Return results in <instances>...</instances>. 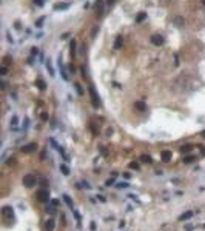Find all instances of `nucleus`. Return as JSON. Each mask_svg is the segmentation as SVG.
Listing matches in <instances>:
<instances>
[{
  "mask_svg": "<svg viewBox=\"0 0 205 231\" xmlns=\"http://www.w3.org/2000/svg\"><path fill=\"white\" fill-rule=\"evenodd\" d=\"M203 228H205V225H203Z\"/></svg>",
  "mask_w": 205,
  "mask_h": 231,
  "instance_id": "obj_43",
  "label": "nucleus"
},
{
  "mask_svg": "<svg viewBox=\"0 0 205 231\" xmlns=\"http://www.w3.org/2000/svg\"><path fill=\"white\" fill-rule=\"evenodd\" d=\"M106 185H108V187H110V185H114V177L108 179V180H106Z\"/></svg>",
  "mask_w": 205,
  "mask_h": 231,
  "instance_id": "obj_32",
  "label": "nucleus"
},
{
  "mask_svg": "<svg viewBox=\"0 0 205 231\" xmlns=\"http://www.w3.org/2000/svg\"><path fill=\"white\" fill-rule=\"evenodd\" d=\"M142 160H143V162H151V157L145 154V156H142Z\"/></svg>",
  "mask_w": 205,
  "mask_h": 231,
  "instance_id": "obj_31",
  "label": "nucleus"
},
{
  "mask_svg": "<svg viewBox=\"0 0 205 231\" xmlns=\"http://www.w3.org/2000/svg\"><path fill=\"white\" fill-rule=\"evenodd\" d=\"M35 148H37V145H35V143H29L28 147H23V148H22V151H23V153H32Z\"/></svg>",
  "mask_w": 205,
  "mask_h": 231,
  "instance_id": "obj_11",
  "label": "nucleus"
},
{
  "mask_svg": "<svg viewBox=\"0 0 205 231\" xmlns=\"http://www.w3.org/2000/svg\"><path fill=\"white\" fill-rule=\"evenodd\" d=\"M40 200H42V202H45V200H48V196H46V191L45 190H42V191H40Z\"/></svg>",
  "mask_w": 205,
  "mask_h": 231,
  "instance_id": "obj_23",
  "label": "nucleus"
},
{
  "mask_svg": "<svg viewBox=\"0 0 205 231\" xmlns=\"http://www.w3.org/2000/svg\"><path fill=\"white\" fill-rule=\"evenodd\" d=\"M74 88L77 89V94H79V96L83 94V91H82V88H80V85H79V83H74Z\"/></svg>",
  "mask_w": 205,
  "mask_h": 231,
  "instance_id": "obj_24",
  "label": "nucleus"
},
{
  "mask_svg": "<svg viewBox=\"0 0 205 231\" xmlns=\"http://www.w3.org/2000/svg\"><path fill=\"white\" fill-rule=\"evenodd\" d=\"M202 3H203V6H205V0H202Z\"/></svg>",
  "mask_w": 205,
  "mask_h": 231,
  "instance_id": "obj_41",
  "label": "nucleus"
},
{
  "mask_svg": "<svg viewBox=\"0 0 205 231\" xmlns=\"http://www.w3.org/2000/svg\"><path fill=\"white\" fill-rule=\"evenodd\" d=\"M46 69H48V72H50L51 77L56 76V71H54V68H53V65H51V60H46Z\"/></svg>",
  "mask_w": 205,
  "mask_h": 231,
  "instance_id": "obj_13",
  "label": "nucleus"
},
{
  "mask_svg": "<svg viewBox=\"0 0 205 231\" xmlns=\"http://www.w3.org/2000/svg\"><path fill=\"white\" fill-rule=\"evenodd\" d=\"M59 68H60V76H62V79H63L65 82H68V80H69V77H68L66 68H65V65H63L62 62H59Z\"/></svg>",
  "mask_w": 205,
  "mask_h": 231,
  "instance_id": "obj_5",
  "label": "nucleus"
},
{
  "mask_svg": "<svg viewBox=\"0 0 205 231\" xmlns=\"http://www.w3.org/2000/svg\"><path fill=\"white\" fill-rule=\"evenodd\" d=\"M34 3L39 5V6H42V5H43V0H34Z\"/></svg>",
  "mask_w": 205,
  "mask_h": 231,
  "instance_id": "obj_35",
  "label": "nucleus"
},
{
  "mask_svg": "<svg viewBox=\"0 0 205 231\" xmlns=\"http://www.w3.org/2000/svg\"><path fill=\"white\" fill-rule=\"evenodd\" d=\"M60 171H62L65 176H69V168H68L66 165H62V163H60Z\"/></svg>",
  "mask_w": 205,
  "mask_h": 231,
  "instance_id": "obj_19",
  "label": "nucleus"
},
{
  "mask_svg": "<svg viewBox=\"0 0 205 231\" xmlns=\"http://www.w3.org/2000/svg\"><path fill=\"white\" fill-rule=\"evenodd\" d=\"M54 226H56L54 219H48L46 223H45V231H54Z\"/></svg>",
  "mask_w": 205,
  "mask_h": 231,
  "instance_id": "obj_7",
  "label": "nucleus"
},
{
  "mask_svg": "<svg viewBox=\"0 0 205 231\" xmlns=\"http://www.w3.org/2000/svg\"><path fill=\"white\" fill-rule=\"evenodd\" d=\"M62 197H63V200H65V203H66V205H68V206H69L71 210H74V202L71 200V197H69L68 194H63Z\"/></svg>",
  "mask_w": 205,
  "mask_h": 231,
  "instance_id": "obj_10",
  "label": "nucleus"
},
{
  "mask_svg": "<svg viewBox=\"0 0 205 231\" xmlns=\"http://www.w3.org/2000/svg\"><path fill=\"white\" fill-rule=\"evenodd\" d=\"M42 35H43V32H37V34H35V37H37V39H40Z\"/></svg>",
  "mask_w": 205,
  "mask_h": 231,
  "instance_id": "obj_40",
  "label": "nucleus"
},
{
  "mask_svg": "<svg viewBox=\"0 0 205 231\" xmlns=\"http://www.w3.org/2000/svg\"><path fill=\"white\" fill-rule=\"evenodd\" d=\"M82 182H83V183H82V187H85V188H88V190L91 188V185H90V183H87L85 180H82Z\"/></svg>",
  "mask_w": 205,
  "mask_h": 231,
  "instance_id": "obj_33",
  "label": "nucleus"
},
{
  "mask_svg": "<svg viewBox=\"0 0 205 231\" xmlns=\"http://www.w3.org/2000/svg\"><path fill=\"white\" fill-rule=\"evenodd\" d=\"M35 182H37V179H35L32 174H26V176L23 177V185H25V187H28V188L34 187V185H35Z\"/></svg>",
  "mask_w": 205,
  "mask_h": 231,
  "instance_id": "obj_3",
  "label": "nucleus"
},
{
  "mask_svg": "<svg viewBox=\"0 0 205 231\" xmlns=\"http://www.w3.org/2000/svg\"><path fill=\"white\" fill-rule=\"evenodd\" d=\"M69 46H71V56H73V57H76V50H77V45H76V40H71V43H69Z\"/></svg>",
  "mask_w": 205,
  "mask_h": 231,
  "instance_id": "obj_17",
  "label": "nucleus"
},
{
  "mask_svg": "<svg viewBox=\"0 0 205 231\" xmlns=\"http://www.w3.org/2000/svg\"><path fill=\"white\" fill-rule=\"evenodd\" d=\"M190 150H191V147H182V153H187Z\"/></svg>",
  "mask_w": 205,
  "mask_h": 231,
  "instance_id": "obj_37",
  "label": "nucleus"
},
{
  "mask_svg": "<svg viewBox=\"0 0 205 231\" xmlns=\"http://www.w3.org/2000/svg\"><path fill=\"white\" fill-rule=\"evenodd\" d=\"M73 214H74V216H76V220H77V225H79V226H80V220H82V217H80V214H79V211H77V210H76V208H74V210H73Z\"/></svg>",
  "mask_w": 205,
  "mask_h": 231,
  "instance_id": "obj_20",
  "label": "nucleus"
},
{
  "mask_svg": "<svg viewBox=\"0 0 205 231\" xmlns=\"http://www.w3.org/2000/svg\"><path fill=\"white\" fill-rule=\"evenodd\" d=\"M193 160H194V157H193V156H188L187 159H184V162H185V163H190V162H193Z\"/></svg>",
  "mask_w": 205,
  "mask_h": 231,
  "instance_id": "obj_29",
  "label": "nucleus"
},
{
  "mask_svg": "<svg viewBox=\"0 0 205 231\" xmlns=\"http://www.w3.org/2000/svg\"><path fill=\"white\" fill-rule=\"evenodd\" d=\"M2 214H3L5 219H14V211H13L11 206H3L2 208Z\"/></svg>",
  "mask_w": 205,
  "mask_h": 231,
  "instance_id": "obj_4",
  "label": "nucleus"
},
{
  "mask_svg": "<svg viewBox=\"0 0 205 231\" xmlns=\"http://www.w3.org/2000/svg\"><path fill=\"white\" fill-rule=\"evenodd\" d=\"M6 40L11 43V45H14V39L11 37V34H9V31H6Z\"/></svg>",
  "mask_w": 205,
  "mask_h": 231,
  "instance_id": "obj_25",
  "label": "nucleus"
},
{
  "mask_svg": "<svg viewBox=\"0 0 205 231\" xmlns=\"http://www.w3.org/2000/svg\"><path fill=\"white\" fill-rule=\"evenodd\" d=\"M130 166H131V168H136V169H139V165H137V163H134V162H133V163H130Z\"/></svg>",
  "mask_w": 205,
  "mask_h": 231,
  "instance_id": "obj_38",
  "label": "nucleus"
},
{
  "mask_svg": "<svg viewBox=\"0 0 205 231\" xmlns=\"http://www.w3.org/2000/svg\"><path fill=\"white\" fill-rule=\"evenodd\" d=\"M150 42H151L154 46H162L163 42H165V39H163V35H160V34H151Z\"/></svg>",
  "mask_w": 205,
  "mask_h": 231,
  "instance_id": "obj_2",
  "label": "nucleus"
},
{
  "mask_svg": "<svg viewBox=\"0 0 205 231\" xmlns=\"http://www.w3.org/2000/svg\"><path fill=\"white\" fill-rule=\"evenodd\" d=\"M122 46H124V37L119 34V35L114 39V48H116V50H120Z\"/></svg>",
  "mask_w": 205,
  "mask_h": 231,
  "instance_id": "obj_6",
  "label": "nucleus"
},
{
  "mask_svg": "<svg viewBox=\"0 0 205 231\" xmlns=\"http://www.w3.org/2000/svg\"><path fill=\"white\" fill-rule=\"evenodd\" d=\"M43 20H45V16H42V17H39V19L35 20V26H37V28H40V26H42V25H43Z\"/></svg>",
  "mask_w": 205,
  "mask_h": 231,
  "instance_id": "obj_22",
  "label": "nucleus"
},
{
  "mask_svg": "<svg viewBox=\"0 0 205 231\" xmlns=\"http://www.w3.org/2000/svg\"><path fill=\"white\" fill-rule=\"evenodd\" d=\"M17 116H13V119H11V129L13 131H17Z\"/></svg>",
  "mask_w": 205,
  "mask_h": 231,
  "instance_id": "obj_16",
  "label": "nucleus"
},
{
  "mask_svg": "<svg viewBox=\"0 0 205 231\" xmlns=\"http://www.w3.org/2000/svg\"><path fill=\"white\" fill-rule=\"evenodd\" d=\"M116 0H106V6H113Z\"/></svg>",
  "mask_w": 205,
  "mask_h": 231,
  "instance_id": "obj_34",
  "label": "nucleus"
},
{
  "mask_svg": "<svg viewBox=\"0 0 205 231\" xmlns=\"http://www.w3.org/2000/svg\"><path fill=\"white\" fill-rule=\"evenodd\" d=\"M90 99H91V103H93L94 108L100 106V99H99V94H97V91H96V88H94L93 83L90 85Z\"/></svg>",
  "mask_w": 205,
  "mask_h": 231,
  "instance_id": "obj_1",
  "label": "nucleus"
},
{
  "mask_svg": "<svg viewBox=\"0 0 205 231\" xmlns=\"http://www.w3.org/2000/svg\"><path fill=\"white\" fill-rule=\"evenodd\" d=\"M71 6V3H56L54 5V9L56 11H65L66 8H69Z\"/></svg>",
  "mask_w": 205,
  "mask_h": 231,
  "instance_id": "obj_9",
  "label": "nucleus"
},
{
  "mask_svg": "<svg viewBox=\"0 0 205 231\" xmlns=\"http://www.w3.org/2000/svg\"><path fill=\"white\" fill-rule=\"evenodd\" d=\"M80 71H82V76L87 77V72H85V66H80Z\"/></svg>",
  "mask_w": 205,
  "mask_h": 231,
  "instance_id": "obj_36",
  "label": "nucleus"
},
{
  "mask_svg": "<svg viewBox=\"0 0 205 231\" xmlns=\"http://www.w3.org/2000/svg\"><path fill=\"white\" fill-rule=\"evenodd\" d=\"M134 106H136V108H137L139 111H145V108H147L143 102H136V103H134Z\"/></svg>",
  "mask_w": 205,
  "mask_h": 231,
  "instance_id": "obj_18",
  "label": "nucleus"
},
{
  "mask_svg": "<svg viewBox=\"0 0 205 231\" xmlns=\"http://www.w3.org/2000/svg\"><path fill=\"white\" fill-rule=\"evenodd\" d=\"M50 143L53 145V148H54V150H57V151L60 150V147H59V143L56 142V139H53V137H51V139H50Z\"/></svg>",
  "mask_w": 205,
  "mask_h": 231,
  "instance_id": "obj_21",
  "label": "nucleus"
},
{
  "mask_svg": "<svg viewBox=\"0 0 205 231\" xmlns=\"http://www.w3.org/2000/svg\"><path fill=\"white\" fill-rule=\"evenodd\" d=\"M37 85H39V88H40V89H45V88H46V86H45V83H43L42 80H39V82H37Z\"/></svg>",
  "mask_w": 205,
  "mask_h": 231,
  "instance_id": "obj_28",
  "label": "nucleus"
},
{
  "mask_svg": "<svg viewBox=\"0 0 205 231\" xmlns=\"http://www.w3.org/2000/svg\"><path fill=\"white\" fill-rule=\"evenodd\" d=\"M0 72H2V76H6V72H8V68H6V66H2V68H0Z\"/></svg>",
  "mask_w": 205,
  "mask_h": 231,
  "instance_id": "obj_27",
  "label": "nucleus"
},
{
  "mask_svg": "<svg viewBox=\"0 0 205 231\" xmlns=\"http://www.w3.org/2000/svg\"><path fill=\"white\" fill-rule=\"evenodd\" d=\"M162 159L165 160V162H168L170 159H171V151H168V150H165V151H162Z\"/></svg>",
  "mask_w": 205,
  "mask_h": 231,
  "instance_id": "obj_15",
  "label": "nucleus"
},
{
  "mask_svg": "<svg viewBox=\"0 0 205 231\" xmlns=\"http://www.w3.org/2000/svg\"><path fill=\"white\" fill-rule=\"evenodd\" d=\"M145 19H147V13H139L136 16V23H142Z\"/></svg>",
  "mask_w": 205,
  "mask_h": 231,
  "instance_id": "obj_14",
  "label": "nucleus"
},
{
  "mask_svg": "<svg viewBox=\"0 0 205 231\" xmlns=\"http://www.w3.org/2000/svg\"><path fill=\"white\" fill-rule=\"evenodd\" d=\"M90 228H91V231H94V229H96V223L91 222V223H90Z\"/></svg>",
  "mask_w": 205,
  "mask_h": 231,
  "instance_id": "obj_39",
  "label": "nucleus"
},
{
  "mask_svg": "<svg viewBox=\"0 0 205 231\" xmlns=\"http://www.w3.org/2000/svg\"><path fill=\"white\" fill-rule=\"evenodd\" d=\"M97 29H99V26H94V28H93V31H91V37H96V32H97Z\"/></svg>",
  "mask_w": 205,
  "mask_h": 231,
  "instance_id": "obj_30",
  "label": "nucleus"
},
{
  "mask_svg": "<svg viewBox=\"0 0 205 231\" xmlns=\"http://www.w3.org/2000/svg\"><path fill=\"white\" fill-rule=\"evenodd\" d=\"M193 216H194V213H193V211H187V213H184V214L179 217V220H190Z\"/></svg>",
  "mask_w": 205,
  "mask_h": 231,
  "instance_id": "obj_12",
  "label": "nucleus"
},
{
  "mask_svg": "<svg viewBox=\"0 0 205 231\" xmlns=\"http://www.w3.org/2000/svg\"><path fill=\"white\" fill-rule=\"evenodd\" d=\"M96 8H97V11H96L97 17H102V16H103V0H99L97 5H96Z\"/></svg>",
  "mask_w": 205,
  "mask_h": 231,
  "instance_id": "obj_8",
  "label": "nucleus"
},
{
  "mask_svg": "<svg viewBox=\"0 0 205 231\" xmlns=\"http://www.w3.org/2000/svg\"><path fill=\"white\" fill-rule=\"evenodd\" d=\"M202 136H203V137H205V131H203V132H202Z\"/></svg>",
  "mask_w": 205,
  "mask_h": 231,
  "instance_id": "obj_42",
  "label": "nucleus"
},
{
  "mask_svg": "<svg viewBox=\"0 0 205 231\" xmlns=\"http://www.w3.org/2000/svg\"><path fill=\"white\" fill-rule=\"evenodd\" d=\"M39 54V50L35 48V46H34V48H31V57H34V56H37Z\"/></svg>",
  "mask_w": 205,
  "mask_h": 231,
  "instance_id": "obj_26",
  "label": "nucleus"
}]
</instances>
